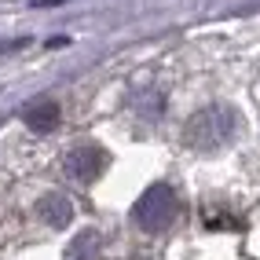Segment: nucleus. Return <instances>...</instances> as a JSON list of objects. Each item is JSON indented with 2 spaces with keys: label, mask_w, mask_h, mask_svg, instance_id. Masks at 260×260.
I'll return each mask as SVG.
<instances>
[{
  "label": "nucleus",
  "mask_w": 260,
  "mask_h": 260,
  "mask_svg": "<svg viewBox=\"0 0 260 260\" xmlns=\"http://www.w3.org/2000/svg\"><path fill=\"white\" fill-rule=\"evenodd\" d=\"M37 209H41L44 223H51V228H66V223H70V216H74L70 202H66L62 194H48V198H41Z\"/></svg>",
  "instance_id": "20e7f679"
},
{
  "label": "nucleus",
  "mask_w": 260,
  "mask_h": 260,
  "mask_svg": "<svg viewBox=\"0 0 260 260\" xmlns=\"http://www.w3.org/2000/svg\"><path fill=\"white\" fill-rule=\"evenodd\" d=\"M180 216V198H176V190H172L169 183H154L143 190V198L136 202V209H132V220H136V228L147 231V235H161L165 228H172Z\"/></svg>",
  "instance_id": "f03ea898"
},
{
  "label": "nucleus",
  "mask_w": 260,
  "mask_h": 260,
  "mask_svg": "<svg viewBox=\"0 0 260 260\" xmlns=\"http://www.w3.org/2000/svg\"><path fill=\"white\" fill-rule=\"evenodd\" d=\"M107 165H110V158H107V150L99 143H74L66 150V158H62L66 176H74L77 183H92Z\"/></svg>",
  "instance_id": "7ed1b4c3"
},
{
  "label": "nucleus",
  "mask_w": 260,
  "mask_h": 260,
  "mask_svg": "<svg viewBox=\"0 0 260 260\" xmlns=\"http://www.w3.org/2000/svg\"><path fill=\"white\" fill-rule=\"evenodd\" d=\"M238 136V114L231 107H205L187 121L183 143L190 150H220Z\"/></svg>",
  "instance_id": "f257e3e1"
},
{
  "label": "nucleus",
  "mask_w": 260,
  "mask_h": 260,
  "mask_svg": "<svg viewBox=\"0 0 260 260\" xmlns=\"http://www.w3.org/2000/svg\"><path fill=\"white\" fill-rule=\"evenodd\" d=\"M55 121H59V107H55V103H37V107L26 110V125L29 128L48 132V128H55Z\"/></svg>",
  "instance_id": "39448f33"
}]
</instances>
